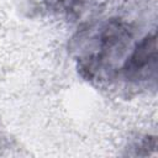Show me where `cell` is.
Masks as SVG:
<instances>
[{
  "mask_svg": "<svg viewBox=\"0 0 158 158\" xmlns=\"http://www.w3.org/2000/svg\"><path fill=\"white\" fill-rule=\"evenodd\" d=\"M138 23L126 15H114L83 26L70 41L80 77L90 83L105 84L117 72L137 42Z\"/></svg>",
  "mask_w": 158,
  "mask_h": 158,
  "instance_id": "1",
  "label": "cell"
},
{
  "mask_svg": "<svg viewBox=\"0 0 158 158\" xmlns=\"http://www.w3.org/2000/svg\"><path fill=\"white\" fill-rule=\"evenodd\" d=\"M105 0H51V7L63 12L72 20H78L88 12L94 11Z\"/></svg>",
  "mask_w": 158,
  "mask_h": 158,
  "instance_id": "3",
  "label": "cell"
},
{
  "mask_svg": "<svg viewBox=\"0 0 158 158\" xmlns=\"http://www.w3.org/2000/svg\"><path fill=\"white\" fill-rule=\"evenodd\" d=\"M126 89H156L157 85V35L156 28L142 35L120 67L115 83Z\"/></svg>",
  "mask_w": 158,
  "mask_h": 158,
  "instance_id": "2",
  "label": "cell"
},
{
  "mask_svg": "<svg viewBox=\"0 0 158 158\" xmlns=\"http://www.w3.org/2000/svg\"><path fill=\"white\" fill-rule=\"evenodd\" d=\"M156 147H157L156 137L144 136L143 138H139L138 141H136L131 146V149H135V152L132 153L133 156H148L151 153L149 151H154Z\"/></svg>",
  "mask_w": 158,
  "mask_h": 158,
  "instance_id": "4",
  "label": "cell"
}]
</instances>
